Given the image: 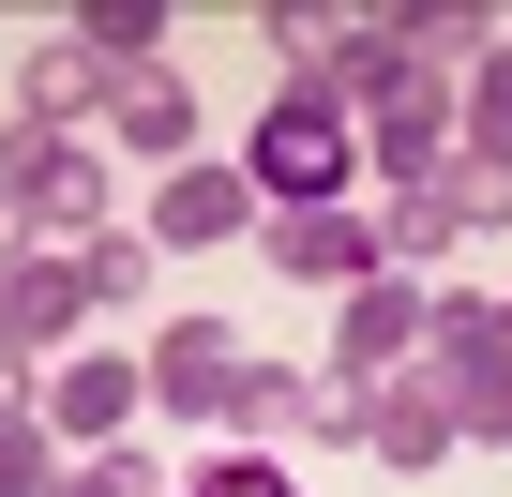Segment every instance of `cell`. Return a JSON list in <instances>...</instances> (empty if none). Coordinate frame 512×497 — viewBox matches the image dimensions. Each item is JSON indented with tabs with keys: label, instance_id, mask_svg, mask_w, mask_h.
<instances>
[{
	"label": "cell",
	"instance_id": "d6986e66",
	"mask_svg": "<svg viewBox=\"0 0 512 497\" xmlns=\"http://www.w3.org/2000/svg\"><path fill=\"white\" fill-rule=\"evenodd\" d=\"M181 497H287V467H272V452H226V467H211V482H181Z\"/></svg>",
	"mask_w": 512,
	"mask_h": 497
},
{
	"label": "cell",
	"instance_id": "4fadbf2b",
	"mask_svg": "<svg viewBox=\"0 0 512 497\" xmlns=\"http://www.w3.org/2000/svg\"><path fill=\"white\" fill-rule=\"evenodd\" d=\"M106 91H121V61H91L76 31H61V46H31V106H46V121H76V106H106Z\"/></svg>",
	"mask_w": 512,
	"mask_h": 497
},
{
	"label": "cell",
	"instance_id": "30bf717a",
	"mask_svg": "<svg viewBox=\"0 0 512 497\" xmlns=\"http://www.w3.org/2000/svg\"><path fill=\"white\" fill-rule=\"evenodd\" d=\"M136 422V362L121 347H91V362H61V392H46V437H76V452H106Z\"/></svg>",
	"mask_w": 512,
	"mask_h": 497
},
{
	"label": "cell",
	"instance_id": "7a4b0ae2",
	"mask_svg": "<svg viewBox=\"0 0 512 497\" xmlns=\"http://www.w3.org/2000/svg\"><path fill=\"white\" fill-rule=\"evenodd\" d=\"M422 377H437L452 437H512V317H497V302L437 287V317H422Z\"/></svg>",
	"mask_w": 512,
	"mask_h": 497
},
{
	"label": "cell",
	"instance_id": "8fae6325",
	"mask_svg": "<svg viewBox=\"0 0 512 497\" xmlns=\"http://www.w3.org/2000/svg\"><path fill=\"white\" fill-rule=\"evenodd\" d=\"M362 437H377L392 467H437V452H452V407H437V377H362Z\"/></svg>",
	"mask_w": 512,
	"mask_h": 497
},
{
	"label": "cell",
	"instance_id": "52a82bcc",
	"mask_svg": "<svg viewBox=\"0 0 512 497\" xmlns=\"http://www.w3.org/2000/svg\"><path fill=\"white\" fill-rule=\"evenodd\" d=\"M241 226H256V181H241V166H166V196H151V241H166V257L241 241Z\"/></svg>",
	"mask_w": 512,
	"mask_h": 497
},
{
	"label": "cell",
	"instance_id": "9c48e42d",
	"mask_svg": "<svg viewBox=\"0 0 512 497\" xmlns=\"http://www.w3.org/2000/svg\"><path fill=\"white\" fill-rule=\"evenodd\" d=\"M106 136H136V166H196V91L151 61V76H121V91H106Z\"/></svg>",
	"mask_w": 512,
	"mask_h": 497
},
{
	"label": "cell",
	"instance_id": "9a60e30c",
	"mask_svg": "<svg viewBox=\"0 0 512 497\" xmlns=\"http://www.w3.org/2000/svg\"><path fill=\"white\" fill-rule=\"evenodd\" d=\"M46 497H166V482H151V452H136V437H106V452H76Z\"/></svg>",
	"mask_w": 512,
	"mask_h": 497
},
{
	"label": "cell",
	"instance_id": "7c38bea8",
	"mask_svg": "<svg viewBox=\"0 0 512 497\" xmlns=\"http://www.w3.org/2000/svg\"><path fill=\"white\" fill-rule=\"evenodd\" d=\"M422 211H437L452 241H467V226H512V166H497V151H452V166L422 181Z\"/></svg>",
	"mask_w": 512,
	"mask_h": 497
},
{
	"label": "cell",
	"instance_id": "3957f363",
	"mask_svg": "<svg viewBox=\"0 0 512 497\" xmlns=\"http://www.w3.org/2000/svg\"><path fill=\"white\" fill-rule=\"evenodd\" d=\"M0 196H16V226L46 241V257L106 241V151L91 136H0Z\"/></svg>",
	"mask_w": 512,
	"mask_h": 497
},
{
	"label": "cell",
	"instance_id": "5bb4252c",
	"mask_svg": "<svg viewBox=\"0 0 512 497\" xmlns=\"http://www.w3.org/2000/svg\"><path fill=\"white\" fill-rule=\"evenodd\" d=\"M452 151H497V166H512V46H497L482 76H452Z\"/></svg>",
	"mask_w": 512,
	"mask_h": 497
},
{
	"label": "cell",
	"instance_id": "ffe728a7",
	"mask_svg": "<svg viewBox=\"0 0 512 497\" xmlns=\"http://www.w3.org/2000/svg\"><path fill=\"white\" fill-rule=\"evenodd\" d=\"M16 257H46V241H31V226H16V196H0V272H16Z\"/></svg>",
	"mask_w": 512,
	"mask_h": 497
},
{
	"label": "cell",
	"instance_id": "5b68a950",
	"mask_svg": "<svg viewBox=\"0 0 512 497\" xmlns=\"http://www.w3.org/2000/svg\"><path fill=\"white\" fill-rule=\"evenodd\" d=\"M422 317H437V287L362 272V287H347V317H332V377H407V362H422Z\"/></svg>",
	"mask_w": 512,
	"mask_h": 497
},
{
	"label": "cell",
	"instance_id": "2e32d148",
	"mask_svg": "<svg viewBox=\"0 0 512 497\" xmlns=\"http://www.w3.org/2000/svg\"><path fill=\"white\" fill-rule=\"evenodd\" d=\"M151 257H166L151 226H136V241H121V226H106V241H76V272H91V302H136V287H151Z\"/></svg>",
	"mask_w": 512,
	"mask_h": 497
},
{
	"label": "cell",
	"instance_id": "e0dca14e",
	"mask_svg": "<svg viewBox=\"0 0 512 497\" xmlns=\"http://www.w3.org/2000/svg\"><path fill=\"white\" fill-rule=\"evenodd\" d=\"M46 482H61V437L31 407H0V497H46Z\"/></svg>",
	"mask_w": 512,
	"mask_h": 497
},
{
	"label": "cell",
	"instance_id": "ba28073f",
	"mask_svg": "<svg viewBox=\"0 0 512 497\" xmlns=\"http://www.w3.org/2000/svg\"><path fill=\"white\" fill-rule=\"evenodd\" d=\"M91 317V272L76 257H16V272H0V347H61Z\"/></svg>",
	"mask_w": 512,
	"mask_h": 497
},
{
	"label": "cell",
	"instance_id": "6da1fadb",
	"mask_svg": "<svg viewBox=\"0 0 512 497\" xmlns=\"http://www.w3.org/2000/svg\"><path fill=\"white\" fill-rule=\"evenodd\" d=\"M347 166H362V121H347L332 91H272V121L241 136L256 211H332V196H347Z\"/></svg>",
	"mask_w": 512,
	"mask_h": 497
},
{
	"label": "cell",
	"instance_id": "8992f818",
	"mask_svg": "<svg viewBox=\"0 0 512 497\" xmlns=\"http://www.w3.org/2000/svg\"><path fill=\"white\" fill-rule=\"evenodd\" d=\"M256 257L272 272H302V287H362L377 272V226L332 196V211H256Z\"/></svg>",
	"mask_w": 512,
	"mask_h": 497
},
{
	"label": "cell",
	"instance_id": "ac0fdd59",
	"mask_svg": "<svg viewBox=\"0 0 512 497\" xmlns=\"http://www.w3.org/2000/svg\"><path fill=\"white\" fill-rule=\"evenodd\" d=\"M437 241H452V226H437L422 196H392V211H377V272H392V257H437Z\"/></svg>",
	"mask_w": 512,
	"mask_h": 497
},
{
	"label": "cell",
	"instance_id": "277c9868",
	"mask_svg": "<svg viewBox=\"0 0 512 497\" xmlns=\"http://www.w3.org/2000/svg\"><path fill=\"white\" fill-rule=\"evenodd\" d=\"M151 392H166V407H196V422H241L256 347H241L226 317H166V332H151Z\"/></svg>",
	"mask_w": 512,
	"mask_h": 497
}]
</instances>
